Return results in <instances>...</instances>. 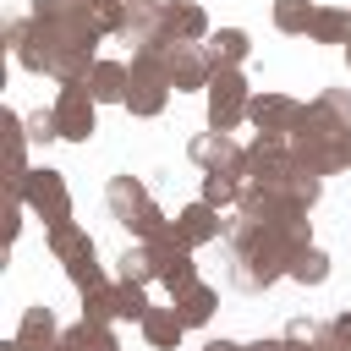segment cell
Segmentation results:
<instances>
[{"label": "cell", "mask_w": 351, "mask_h": 351, "mask_svg": "<svg viewBox=\"0 0 351 351\" xmlns=\"http://www.w3.org/2000/svg\"><path fill=\"white\" fill-rule=\"evenodd\" d=\"M302 247H313V241H307V219H302L296 230H263V225L236 219V225L225 230L230 285H236V291H269V285L291 269V258H296Z\"/></svg>", "instance_id": "obj_1"}, {"label": "cell", "mask_w": 351, "mask_h": 351, "mask_svg": "<svg viewBox=\"0 0 351 351\" xmlns=\"http://www.w3.org/2000/svg\"><path fill=\"white\" fill-rule=\"evenodd\" d=\"M104 203H110V214H115V225H126L137 241H154L159 230H170V219H165V208L154 203V192L137 181V176H115L110 186H104Z\"/></svg>", "instance_id": "obj_2"}, {"label": "cell", "mask_w": 351, "mask_h": 351, "mask_svg": "<svg viewBox=\"0 0 351 351\" xmlns=\"http://www.w3.org/2000/svg\"><path fill=\"white\" fill-rule=\"evenodd\" d=\"M203 93H208V132H236V126L247 121L252 88H247L241 66H214V82H208Z\"/></svg>", "instance_id": "obj_3"}, {"label": "cell", "mask_w": 351, "mask_h": 351, "mask_svg": "<svg viewBox=\"0 0 351 351\" xmlns=\"http://www.w3.org/2000/svg\"><path fill=\"white\" fill-rule=\"evenodd\" d=\"M170 77H165V55H132V88H126V110L137 115V121H154V115H165V104H170Z\"/></svg>", "instance_id": "obj_4"}, {"label": "cell", "mask_w": 351, "mask_h": 351, "mask_svg": "<svg viewBox=\"0 0 351 351\" xmlns=\"http://www.w3.org/2000/svg\"><path fill=\"white\" fill-rule=\"evenodd\" d=\"M22 203H27V214H38L44 225H66L71 219V186H66V176L60 170H27V181H22Z\"/></svg>", "instance_id": "obj_5"}, {"label": "cell", "mask_w": 351, "mask_h": 351, "mask_svg": "<svg viewBox=\"0 0 351 351\" xmlns=\"http://www.w3.org/2000/svg\"><path fill=\"white\" fill-rule=\"evenodd\" d=\"M49 110H55V126H60V137H66V143H88V137L99 132V115H93V110H99V99H93V88H88V82H66V88L55 93V104H49Z\"/></svg>", "instance_id": "obj_6"}, {"label": "cell", "mask_w": 351, "mask_h": 351, "mask_svg": "<svg viewBox=\"0 0 351 351\" xmlns=\"http://www.w3.org/2000/svg\"><path fill=\"white\" fill-rule=\"evenodd\" d=\"M302 115H307V104L291 99V93H252V104H247V121L263 137H296L302 132Z\"/></svg>", "instance_id": "obj_7"}, {"label": "cell", "mask_w": 351, "mask_h": 351, "mask_svg": "<svg viewBox=\"0 0 351 351\" xmlns=\"http://www.w3.org/2000/svg\"><path fill=\"white\" fill-rule=\"evenodd\" d=\"M165 77H170L176 93L208 88V82H214V55H208V44H165Z\"/></svg>", "instance_id": "obj_8"}, {"label": "cell", "mask_w": 351, "mask_h": 351, "mask_svg": "<svg viewBox=\"0 0 351 351\" xmlns=\"http://www.w3.org/2000/svg\"><path fill=\"white\" fill-rule=\"evenodd\" d=\"M296 170V159H291V137H252L247 143V181H258V186H285V176Z\"/></svg>", "instance_id": "obj_9"}, {"label": "cell", "mask_w": 351, "mask_h": 351, "mask_svg": "<svg viewBox=\"0 0 351 351\" xmlns=\"http://www.w3.org/2000/svg\"><path fill=\"white\" fill-rule=\"evenodd\" d=\"M186 159L203 165V170H225V176H241L247 181V148L230 137V132H197L186 143Z\"/></svg>", "instance_id": "obj_10"}, {"label": "cell", "mask_w": 351, "mask_h": 351, "mask_svg": "<svg viewBox=\"0 0 351 351\" xmlns=\"http://www.w3.org/2000/svg\"><path fill=\"white\" fill-rule=\"evenodd\" d=\"M351 126V93L346 88H324L313 104H307V115H302V132L307 137H329V132H346ZM296 132V137H302Z\"/></svg>", "instance_id": "obj_11"}, {"label": "cell", "mask_w": 351, "mask_h": 351, "mask_svg": "<svg viewBox=\"0 0 351 351\" xmlns=\"http://www.w3.org/2000/svg\"><path fill=\"white\" fill-rule=\"evenodd\" d=\"M176 230H181V241H186V247H208V241H219L230 225L219 219V208H208V203L197 197V203H186V208L176 214Z\"/></svg>", "instance_id": "obj_12"}, {"label": "cell", "mask_w": 351, "mask_h": 351, "mask_svg": "<svg viewBox=\"0 0 351 351\" xmlns=\"http://www.w3.org/2000/svg\"><path fill=\"white\" fill-rule=\"evenodd\" d=\"M165 22H170V44H203L214 27H208V11L197 0H165Z\"/></svg>", "instance_id": "obj_13"}, {"label": "cell", "mask_w": 351, "mask_h": 351, "mask_svg": "<svg viewBox=\"0 0 351 351\" xmlns=\"http://www.w3.org/2000/svg\"><path fill=\"white\" fill-rule=\"evenodd\" d=\"M22 351H55V340H60V324H55V313L44 307V302H33L27 313H22V324H16V335H11Z\"/></svg>", "instance_id": "obj_14"}, {"label": "cell", "mask_w": 351, "mask_h": 351, "mask_svg": "<svg viewBox=\"0 0 351 351\" xmlns=\"http://www.w3.org/2000/svg\"><path fill=\"white\" fill-rule=\"evenodd\" d=\"M170 307L181 313V324H186V329H197V324H208V318H214L219 291H214V285H203V280H192L186 291H176V296H170Z\"/></svg>", "instance_id": "obj_15"}, {"label": "cell", "mask_w": 351, "mask_h": 351, "mask_svg": "<svg viewBox=\"0 0 351 351\" xmlns=\"http://www.w3.org/2000/svg\"><path fill=\"white\" fill-rule=\"evenodd\" d=\"M137 329H143V340H148L154 351H176V346H181V335H186V324H181V313H176V307H148V318H143Z\"/></svg>", "instance_id": "obj_16"}, {"label": "cell", "mask_w": 351, "mask_h": 351, "mask_svg": "<svg viewBox=\"0 0 351 351\" xmlns=\"http://www.w3.org/2000/svg\"><path fill=\"white\" fill-rule=\"evenodd\" d=\"M88 88H93V99H99V104H126L132 66H121V60H99V66H93V77H88Z\"/></svg>", "instance_id": "obj_17"}, {"label": "cell", "mask_w": 351, "mask_h": 351, "mask_svg": "<svg viewBox=\"0 0 351 351\" xmlns=\"http://www.w3.org/2000/svg\"><path fill=\"white\" fill-rule=\"evenodd\" d=\"M55 351H121V340L110 335V324H71V329H60V340H55Z\"/></svg>", "instance_id": "obj_18"}, {"label": "cell", "mask_w": 351, "mask_h": 351, "mask_svg": "<svg viewBox=\"0 0 351 351\" xmlns=\"http://www.w3.org/2000/svg\"><path fill=\"white\" fill-rule=\"evenodd\" d=\"M115 274H121V280H132V285L159 280V258H154V247H148V241H132V247L115 258Z\"/></svg>", "instance_id": "obj_19"}, {"label": "cell", "mask_w": 351, "mask_h": 351, "mask_svg": "<svg viewBox=\"0 0 351 351\" xmlns=\"http://www.w3.org/2000/svg\"><path fill=\"white\" fill-rule=\"evenodd\" d=\"M208 55H214V66H241L252 55V38L241 27H214L208 33Z\"/></svg>", "instance_id": "obj_20"}, {"label": "cell", "mask_w": 351, "mask_h": 351, "mask_svg": "<svg viewBox=\"0 0 351 351\" xmlns=\"http://www.w3.org/2000/svg\"><path fill=\"white\" fill-rule=\"evenodd\" d=\"M307 38H313V44H346V38H351V11H346V5H318Z\"/></svg>", "instance_id": "obj_21"}, {"label": "cell", "mask_w": 351, "mask_h": 351, "mask_svg": "<svg viewBox=\"0 0 351 351\" xmlns=\"http://www.w3.org/2000/svg\"><path fill=\"white\" fill-rule=\"evenodd\" d=\"M121 313H126V302H121V280H115V285H99V291L82 296V318H88V324H115Z\"/></svg>", "instance_id": "obj_22"}, {"label": "cell", "mask_w": 351, "mask_h": 351, "mask_svg": "<svg viewBox=\"0 0 351 351\" xmlns=\"http://www.w3.org/2000/svg\"><path fill=\"white\" fill-rule=\"evenodd\" d=\"M241 186H247L241 176H225V170H203V192H197V197H203L208 208H230V203H241Z\"/></svg>", "instance_id": "obj_23"}, {"label": "cell", "mask_w": 351, "mask_h": 351, "mask_svg": "<svg viewBox=\"0 0 351 351\" xmlns=\"http://www.w3.org/2000/svg\"><path fill=\"white\" fill-rule=\"evenodd\" d=\"M93 247V236L77 225V219H66V225H49V252L60 258V263H71V258H82Z\"/></svg>", "instance_id": "obj_24"}, {"label": "cell", "mask_w": 351, "mask_h": 351, "mask_svg": "<svg viewBox=\"0 0 351 351\" xmlns=\"http://www.w3.org/2000/svg\"><path fill=\"white\" fill-rule=\"evenodd\" d=\"M280 192H285L302 214H313V203L324 197V176H313V170H302V165H296V170L285 176V186H280Z\"/></svg>", "instance_id": "obj_25"}, {"label": "cell", "mask_w": 351, "mask_h": 351, "mask_svg": "<svg viewBox=\"0 0 351 351\" xmlns=\"http://www.w3.org/2000/svg\"><path fill=\"white\" fill-rule=\"evenodd\" d=\"M296 285H324L329 280V252H318V247H302L296 258H291V269H285Z\"/></svg>", "instance_id": "obj_26"}, {"label": "cell", "mask_w": 351, "mask_h": 351, "mask_svg": "<svg viewBox=\"0 0 351 351\" xmlns=\"http://www.w3.org/2000/svg\"><path fill=\"white\" fill-rule=\"evenodd\" d=\"M66 280H71L82 296H88V291H99V285H110V280H104V263H99V252H93V247H88L82 258H71V263H66Z\"/></svg>", "instance_id": "obj_27"}, {"label": "cell", "mask_w": 351, "mask_h": 351, "mask_svg": "<svg viewBox=\"0 0 351 351\" xmlns=\"http://www.w3.org/2000/svg\"><path fill=\"white\" fill-rule=\"evenodd\" d=\"M313 16H318L313 0H274V27H280V33H307Z\"/></svg>", "instance_id": "obj_28"}, {"label": "cell", "mask_w": 351, "mask_h": 351, "mask_svg": "<svg viewBox=\"0 0 351 351\" xmlns=\"http://www.w3.org/2000/svg\"><path fill=\"white\" fill-rule=\"evenodd\" d=\"M126 22H132L126 0H93V27L99 33H126Z\"/></svg>", "instance_id": "obj_29"}, {"label": "cell", "mask_w": 351, "mask_h": 351, "mask_svg": "<svg viewBox=\"0 0 351 351\" xmlns=\"http://www.w3.org/2000/svg\"><path fill=\"white\" fill-rule=\"evenodd\" d=\"M22 126H27V137H33V143H49V137H60V126H55V110H33Z\"/></svg>", "instance_id": "obj_30"}, {"label": "cell", "mask_w": 351, "mask_h": 351, "mask_svg": "<svg viewBox=\"0 0 351 351\" xmlns=\"http://www.w3.org/2000/svg\"><path fill=\"white\" fill-rule=\"evenodd\" d=\"M313 340H318V324H313V318H291V324H285V346H296V351H307Z\"/></svg>", "instance_id": "obj_31"}, {"label": "cell", "mask_w": 351, "mask_h": 351, "mask_svg": "<svg viewBox=\"0 0 351 351\" xmlns=\"http://www.w3.org/2000/svg\"><path fill=\"white\" fill-rule=\"evenodd\" d=\"M324 329L335 335V346H340V351H351V307H340V313H335Z\"/></svg>", "instance_id": "obj_32"}, {"label": "cell", "mask_w": 351, "mask_h": 351, "mask_svg": "<svg viewBox=\"0 0 351 351\" xmlns=\"http://www.w3.org/2000/svg\"><path fill=\"white\" fill-rule=\"evenodd\" d=\"M247 351H291V346H285V335H269V340H252Z\"/></svg>", "instance_id": "obj_33"}, {"label": "cell", "mask_w": 351, "mask_h": 351, "mask_svg": "<svg viewBox=\"0 0 351 351\" xmlns=\"http://www.w3.org/2000/svg\"><path fill=\"white\" fill-rule=\"evenodd\" d=\"M203 351H247V346H236V340H208Z\"/></svg>", "instance_id": "obj_34"}, {"label": "cell", "mask_w": 351, "mask_h": 351, "mask_svg": "<svg viewBox=\"0 0 351 351\" xmlns=\"http://www.w3.org/2000/svg\"><path fill=\"white\" fill-rule=\"evenodd\" d=\"M0 351H22V346H16V340H5V346H0Z\"/></svg>", "instance_id": "obj_35"}, {"label": "cell", "mask_w": 351, "mask_h": 351, "mask_svg": "<svg viewBox=\"0 0 351 351\" xmlns=\"http://www.w3.org/2000/svg\"><path fill=\"white\" fill-rule=\"evenodd\" d=\"M126 5H159V0H126Z\"/></svg>", "instance_id": "obj_36"}, {"label": "cell", "mask_w": 351, "mask_h": 351, "mask_svg": "<svg viewBox=\"0 0 351 351\" xmlns=\"http://www.w3.org/2000/svg\"><path fill=\"white\" fill-rule=\"evenodd\" d=\"M346 60H351V38H346Z\"/></svg>", "instance_id": "obj_37"}]
</instances>
